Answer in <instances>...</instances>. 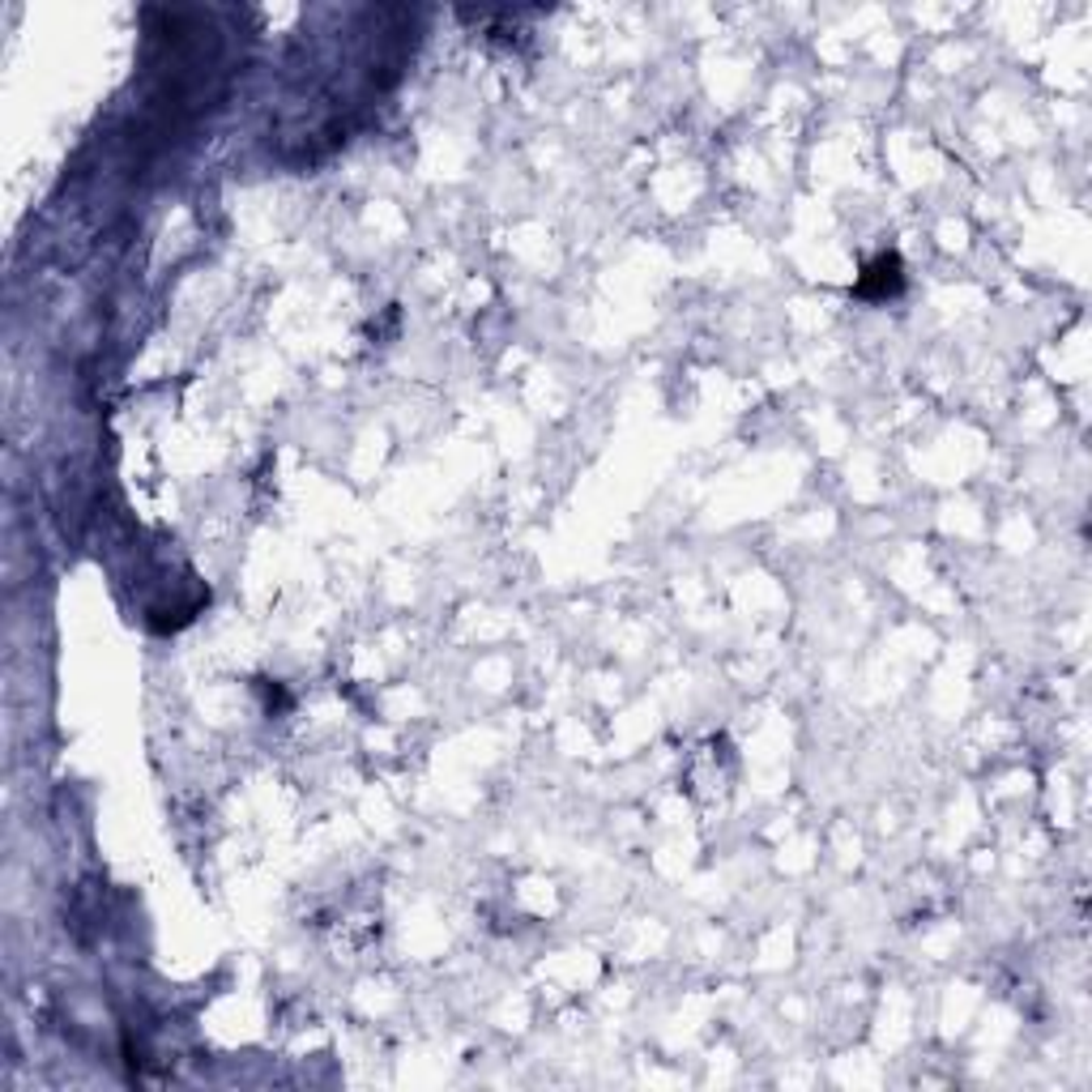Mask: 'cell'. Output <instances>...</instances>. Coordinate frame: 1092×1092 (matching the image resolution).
Wrapping results in <instances>:
<instances>
[{
  "label": "cell",
  "mask_w": 1092,
  "mask_h": 1092,
  "mask_svg": "<svg viewBox=\"0 0 1092 1092\" xmlns=\"http://www.w3.org/2000/svg\"><path fill=\"white\" fill-rule=\"evenodd\" d=\"M901 261L897 257H880L876 265L866 269V278L858 282V295H866V299H888V295H897L901 290Z\"/></svg>",
  "instance_id": "obj_1"
}]
</instances>
